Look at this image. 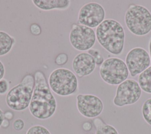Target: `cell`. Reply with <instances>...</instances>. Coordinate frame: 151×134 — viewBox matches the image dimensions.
Segmentation results:
<instances>
[{"mask_svg": "<svg viewBox=\"0 0 151 134\" xmlns=\"http://www.w3.org/2000/svg\"><path fill=\"white\" fill-rule=\"evenodd\" d=\"M34 79L35 86L28 107L29 110L38 119H48L54 115L57 102L44 73L41 71H37Z\"/></svg>", "mask_w": 151, "mask_h": 134, "instance_id": "obj_1", "label": "cell"}, {"mask_svg": "<svg viewBox=\"0 0 151 134\" xmlns=\"http://www.w3.org/2000/svg\"><path fill=\"white\" fill-rule=\"evenodd\" d=\"M95 32L98 43L107 51L116 55L123 52L125 33L119 21L106 19L96 28Z\"/></svg>", "mask_w": 151, "mask_h": 134, "instance_id": "obj_2", "label": "cell"}, {"mask_svg": "<svg viewBox=\"0 0 151 134\" xmlns=\"http://www.w3.org/2000/svg\"><path fill=\"white\" fill-rule=\"evenodd\" d=\"M35 86V79L31 74L25 75L22 81L11 88L5 98L6 105L15 111H22L29 107Z\"/></svg>", "mask_w": 151, "mask_h": 134, "instance_id": "obj_3", "label": "cell"}, {"mask_svg": "<svg viewBox=\"0 0 151 134\" xmlns=\"http://www.w3.org/2000/svg\"><path fill=\"white\" fill-rule=\"evenodd\" d=\"M124 23L133 34L145 36L151 31V12L143 5L130 4L125 12Z\"/></svg>", "mask_w": 151, "mask_h": 134, "instance_id": "obj_4", "label": "cell"}, {"mask_svg": "<svg viewBox=\"0 0 151 134\" xmlns=\"http://www.w3.org/2000/svg\"><path fill=\"white\" fill-rule=\"evenodd\" d=\"M48 83L51 90L60 96L74 94L78 86L76 74L70 70L63 67L56 68L51 73Z\"/></svg>", "mask_w": 151, "mask_h": 134, "instance_id": "obj_5", "label": "cell"}, {"mask_svg": "<svg viewBox=\"0 0 151 134\" xmlns=\"http://www.w3.org/2000/svg\"><path fill=\"white\" fill-rule=\"evenodd\" d=\"M99 74L107 84L118 86L127 79L129 72L123 60L117 57H109L100 66Z\"/></svg>", "mask_w": 151, "mask_h": 134, "instance_id": "obj_6", "label": "cell"}, {"mask_svg": "<svg viewBox=\"0 0 151 134\" xmlns=\"http://www.w3.org/2000/svg\"><path fill=\"white\" fill-rule=\"evenodd\" d=\"M142 91L137 81L134 79H127L118 85L113 100V104L117 107L133 104L140 99Z\"/></svg>", "mask_w": 151, "mask_h": 134, "instance_id": "obj_7", "label": "cell"}, {"mask_svg": "<svg viewBox=\"0 0 151 134\" xmlns=\"http://www.w3.org/2000/svg\"><path fill=\"white\" fill-rule=\"evenodd\" d=\"M69 41L74 49L80 51H88L96 43V32L93 28L74 24L69 34Z\"/></svg>", "mask_w": 151, "mask_h": 134, "instance_id": "obj_8", "label": "cell"}, {"mask_svg": "<svg viewBox=\"0 0 151 134\" xmlns=\"http://www.w3.org/2000/svg\"><path fill=\"white\" fill-rule=\"evenodd\" d=\"M105 16L104 8L101 4L95 2H88L80 9L78 22L91 28H97L104 20Z\"/></svg>", "mask_w": 151, "mask_h": 134, "instance_id": "obj_9", "label": "cell"}, {"mask_svg": "<svg viewBox=\"0 0 151 134\" xmlns=\"http://www.w3.org/2000/svg\"><path fill=\"white\" fill-rule=\"evenodd\" d=\"M150 63L149 53L142 47L133 48L125 57V63L129 74L133 77L146 70L150 66Z\"/></svg>", "mask_w": 151, "mask_h": 134, "instance_id": "obj_10", "label": "cell"}, {"mask_svg": "<svg viewBox=\"0 0 151 134\" xmlns=\"http://www.w3.org/2000/svg\"><path fill=\"white\" fill-rule=\"evenodd\" d=\"M76 105L79 113L87 118L97 117L103 112L104 105L97 96L90 94H79L76 96Z\"/></svg>", "mask_w": 151, "mask_h": 134, "instance_id": "obj_11", "label": "cell"}, {"mask_svg": "<svg viewBox=\"0 0 151 134\" xmlns=\"http://www.w3.org/2000/svg\"><path fill=\"white\" fill-rule=\"evenodd\" d=\"M96 64L93 57L87 52L77 54L72 61V68L78 77H83L91 74L95 70Z\"/></svg>", "mask_w": 151, "mask_h": 134, "instance_id": "obj_12", "label": "cell"}, {"mask_svg": "<svg viewBox=\"0 0 151 134\" xmlns=\"http://www.w3.org/2000/svg\"><path fill=\"white\" fill-rule=\"evenodd\" d=\"M32 2L35 6L42 11L65 10L70 5L69 0H33Z\"/></svg>", "mask_w": 151, "mask_h": 134, "instance_id": "obj_13", "label": "cell"}, {"mask_svg": "<svg viewBox=\"0 0 151 134\" xmlns=\"http://www.w3.org/2000/svg\"><path fill=\"white\" fill-rule=\"evenodd\" d=\"M149 50L151 60V38L149 43ZM138 83L143 91L151 94V66L139 75Z\"/></svg>", "mask_w": 151, "mask_h": 134, "instance_id": "obj_14", "label": "cell"}, {"mask_svg": "<svg viewBox=\"0 0 151 134\" xmlns=\"http://www.w3.org/2000/svg\"><path fill=\"white\" fill-rule=\"evenodd\" d=\"M15 40L7 32L0 31V56L7 54L12 50Z\"/></svg>", "mask_w": 151, "mask_h": 134, "instance_id": "obj_15", "label": "cell"}, {"mask_svg": "<svg viewBox=\"0 0 151 134\" xmlns=\"http://www.w3.org/2000/svg\"><path fill=\"white\" fill-rule=\"evenodd\" d=\"M93 123L96 129L95 134H119L113 126L105 123L100 117H96L93 120Z\"/></svg>", "mask_w": 151, "mask_h": 134, "instance_id": "obj_16", "label": "cell"}, {"mask_svg": "<svg viewBox=\"0 0 151 134\" xmlns=\"http://www.w3.org/2000/svg\"><path fill=\"white\" fill-rule=\"evenodd\" d=\"M142 114L145 121L151 126V98L147 99L143 103Z\"/></svg>", "mask_w": 151, "mask_h": 134, "instance_id": "obj_17", "label": "cell"}, {"mask_svg": "<svg viewBox=\"0 0 151 134\" xmlns=\"http://www.w3.org/2000/svg\"><path fill=\"white\" fill-rule=\"evenodd\" d=\"M26 134H51V133L44 126L34 125L27 130Z\"/></svg>", "mask_w": 151, "mask_h": 134, "instance_id": "obj_18", "label": "cell"}, {"mask_svg": "<svg viewBox=\"0 0 151 134\" xmlns=\"http://www.w3.org/2000/svg\"><path fill=\"white\" fill-rule=\"evenodd\" d=\"M87 53L93 57L97 66H100L102 64V63L104 62V57L101 55V54H100V52L98 50L94 49V48H91L87 51Z\"/></svg>", "mask_w": 151, "mask_h": 134, "instance_id": "obj_19", "label": "cell"}, {"mask_svg": "<svg viewBox=\"0 0 151 134\" xmlns=\"http://www.w3.org/2000/svg\"><path fill=\"white\" fill-rule=\"evenodd\" d=\"M68 55L65 53H61L58 54L54 60V63L55 64L58 66H63L66 64L68 61Z\"/></svg>", "mask_w": 151, "mask_h": 134, "instance_id": "obj_20", "label": "cell"}, {"mask_svg": "<svg viewBox=\"0 0 151 134\" xmlns=\"http://www.w3.org/2000/svg\"><path fill=\"white\" fill-rule=\"evenodd\" d=\"M9 83L8 81L4 79L0 80V94H5L8 90Z\"/></svg>", "mask_w": 151, "mask_h": 134, "instance_id": "obj_21", "label": "cell"}, {"mask_svg": "<svg viewBox=\"0 0 151 134\" xmlns=\"http://www.w3.org/2000/svg\"><path fill=\"white\" fill-rule=\"evenodd\" d=\"M13 128L17 131H20L24 127V122L22 119L18 118L15 119L13 122Z\"/></svg>", "mask_w": 151, "mask_h": 134, "instance_id": "obj_22", "label": "cell"}, {"mask_svg": "<svg viewBox=\"0 0 151 134\" xmlns=\"http://www.w3.org/2000/svg\"><path fill=\"white\" fill-rule=\"evenodd\" d=\"M31 33L35 36L40 35L41 33V28L37 24H32L30 26Z\"/></svg>", "mask_w": 151, "mask_h": 134, "instance_id": "obj_23", "label": "cell"}, {"mask_svg": "<svg viewBox=\"0 0 151 134\" xmlns=\"http://www.w3.org/2000/svg\"><path fill=\"white\" fill-rule=\"evenodd\" d=\"M82 127H83V129L84 131L88 132L91 130L93 126H92V124L90 122H85L84 123H83Z\"/></svg>", "mask_w": 151, "mask_h": 134, "instance_id": "obj_24", "label": "cell"}, {"mask_svg": "<svg viewBox=\"0 0 151 134\" xmlns=\"http://www.w3.org/2000/svg\"><path fill=\"white\" fill-rule=\"evenodd\" d=\"M5 73V67L2 62L0 60V80L3 79Z\"/></svg>", "mask_w": 151, "mask_h": 134, "instance_id": "obj_25", "label": "cell"}, {"mask_svg": "<svg viewBox=\"0 0 151 134\" xmlns=\"http://www.w3.org/2000/svg\"><path fill=\"white\" fill-rule=\"evenodd\" d=\"M4 117L7 120H10L13 118V113L11 112H6L4 113Z\"/></svg>", "mask_w": 151, "mask_h": 134, "instance_id": "obj_26", "label": "cell"}, {"mask_svg": "<svg viewBox=\"0 0 151 134\" xmlns=\"http://www.w3.org/2000/svg\"><path fill=\"white\" fill-rule=\"evenodd\" d=\"M4 113L3 111L0 109V127L2 126V124L3 122V120H4Z\"/></svg>", "mask_w": 151, "mask_h": 134, "instance_id": "obj_27", "label": "cell"}, {"mask_svg": "<svg viewBox=\"0 0 151 134\" xmlns=\"http://www.w3.org/2000/svg\"><path fill=\"white\" fill-rule=\"evenodd\" d=\"M9 120L6 119H4V120H3V122H2V126L4 128H6L9 126Z\"/></svg>", "mask_w": 151, "mask_h": 134, "instance_id": "obj_28", "label": "cell"}, {"mask_svg": "<svg viewBox=\"0 0 151 134\" xmlns=\"http://www.w3.org/2000/svg\"><path fill=\"white\" fill-rule=\"evenodd\" d=\"M87 134H93V133H87Z\"/></svg>", "mask_w": 151, "mask_h": 134, "instance_id": "obj_29", "label": "cell"}]
</instances>
